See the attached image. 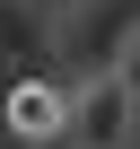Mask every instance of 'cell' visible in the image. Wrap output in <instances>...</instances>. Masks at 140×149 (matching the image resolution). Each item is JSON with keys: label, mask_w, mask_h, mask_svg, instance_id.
<instances>
[{"label": "cell", "mask_w": 140, "mask_h": 149, "mask_svg": "<svg viewBox=\"0 0 140 149\" xmlns=\"http://www.w3.org/2000/svg\"><path fill=\"white\" fill-rule=\"evenodd\" d=\"M123 149H140V105H131V132H123Z\"/></svg>", "instance_id": "4"}, {"label": "cell", "mask_w": 140, "mask_h": 149, "mask_svg": "<svg viewBox=\"0 0 140 149\" xmlns=\"http://www.w3.org/2000/svg\"><path fill=\"white\" fill-rule=\"evenodd\" d=\"M61 114H70V105H61L53 88H35V79L9 97V132H18V140H53V132H61Z\"/></svg>", "instance_id": "2"}, {"label": "cell", "mask_w": 140, "mask_h": 149, "mask_svg": "<svg viewBox=\"0 0 140 149\" xmlns=\"http://www.w3.org/2000/svg\"><path fill=\"white\" fill-rule=\"evenodd\" d=\"M105 79H114V88H123V97L140 105V26H131V35L114 44V61H105Z\"/></svg>", "instance_id": "3"}, {"label": "cell", "mask_w": 140, "mask_h": 149, "mask_svg": "<svg viewBox=\"0 0 140 149\" xmlns=\"http://www.w3.org/2000/svg\"><path fill=\"white\" fill-rule=\"evenodd\" d=\"M61 132L79 140V149H123V132H131V97H123V88L105 79V70H96V79H88L79 97H70Z\"/></svg>", "instance_id": "1"}]
</instances>
